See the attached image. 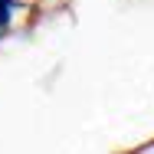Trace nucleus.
<instances>
[{
	"label": "nucleus",
	"mask_w": 154,
	"mask_h": 154,
	"mask_svg": "<svg viewBox=\"0 0 154 154\" xmlns=\"http://www.w3.org/2000/svg\"><path fill=\"white\" fill-rule=\"evenodd\" d=\"M7 13H10V3H7V0H0V26L7 23Z\"/></svg>",
	"instance_id": "nucleus-1"
}]
</instances>
